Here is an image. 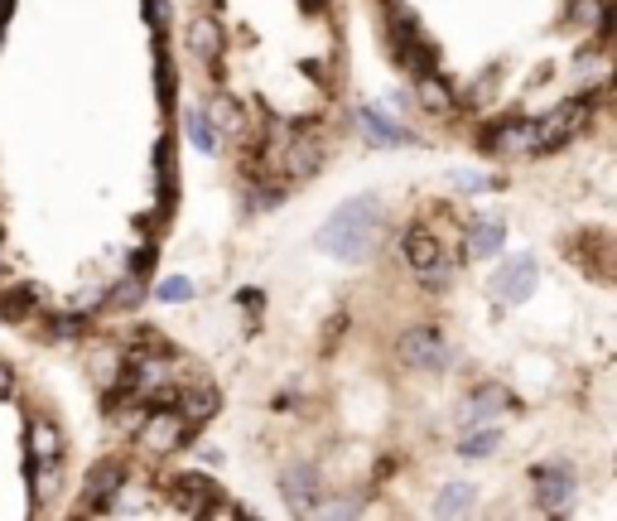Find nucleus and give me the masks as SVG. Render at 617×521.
<instances>
[{
	"label": "nucleus",
	"instance_id": "nucleus-1",
	"mask_svg": "<svg viewBox=\"0 0 617 521\" xmlns=\"http://www.w3.org/2000/svg\"><path fill=\"white\" fill-rule=\"evenodd\" d=\"M29 439H35V463H59V430L44 415L29 425Z\"/></svg>",
	"mask_w": 617,
	"mask_h": 521
},
{
	"label": "nucleus",
	"instance_id": "nucleus-2",
	"mask_svg": "<svg viewBox=\"0 0 617 521\" xmlns=\"http://www.w3.org/2000/svg\"><path fill=\"white\" fill-rule=\"evenodd\" d=\"M121 483V469H116V463H102V469H92V479H87V493H111V487H116Z\"/></svg>",
	"mask_w": 617,
	"mask_h": 521
},
{
	"label": "nucleus",
	"instance_id": "nucleus-3",
	"mask_svg": "<svg viewBox=\"0 0 617 521\" xmlns=\"http://www.w3.org/2000/svg\"><path fill=\"white\" fill-rule=\"evenodd\" d=\"M136 299H140V281H131V285H121V290H116V305L121 309H131Z\"/></svg>",
	"mask_w": 617,
	"mask_h": 521
},
{
	"label": "nucleus",
	"instance_id": "nucleus-4",
	"mask_svg": "<svg viewBox=\"0 0 617 521\" xmlns=\"http://www.w3.org/2000/svg\"><path fill=\"white\" fill-rule=\"evenodd\" d=\"M5 392H10V368L0 362V396H5Z\"/></svg>",
	"mask_w": 617,
	"mask_h": 521
}]
</instances>
